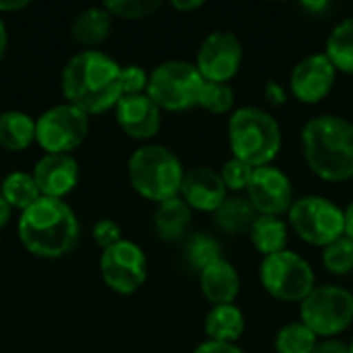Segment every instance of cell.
<instances>
[{
	"mask_svg": "<svg viewBox=\"0 0 353 353\" xmlns=\"http://www.w3.org/2000/svg\"><path fill=\"white\" fill-rule=\"evenodd\" d=\"M325 54L335 64L337 72L353 77V17L339 21L331 29L325 41Z\"/></svg>",
	"mask_w": 353,
	"mask_h": 353,
	"instance_id": "25",
	"label": "cell"
},
{
	"mask_svg": "<svg viewBox=\"0 0 353 353\" xmlns=\"http://www.w3.org/2000/svg\"><path fill=\"white\" fill-rule=\"evenodd\" d=\"M118 126L137 141L153 139L161 128V110L147 95H122L114 108Z\"/></svg>",
	"mask_w": 353,
	"mask_h": 353,
	"instance_id": "16",
	"label": "cell"
},
{
	"mask_svg": "<svg viewBox=\"0 0 353 353\" xmlns=\"http://www.w3.org/2000/svg\"><path fill=\"white\" fill-rule=\"evenodd\" d=\"M228 188L221 180V174L209 165H194L186 170L180 199L192 209L201 213H215L221 203L228 199Z\"/></svg>",
	"mask_w": 353,
	"mask_h": 353,
	"instance_id": "15",
	"label": "cell"
},
{
	"mask_svg": "<svg viewBox=\"0 0 353 353\" xmlns=\"http://www.w3.org/2000/svg\"><path fill=\"white\" fill-rule=\"evenodd\" d=\"M184 256H186L188 265L199 273L203 269H207L209 265H213L215 261L223 259L221 244L217 242V238L211 234H203V232L188 238L186 248H184Z\"/></svg>",
	"mask_w": 353,
	"mask_h": 353,
	"instance_id": "28",
	"label": "cell"
},
{
	"mask_svg": "<svg viewBox=\"0 0 353 353\" xmlns=\"http://www.w3.org/2000/svg\"><path fill=\"white\" fill-rule=\"evenodd\" d=\"M79 219L62 201L39 196L19 217V238L27 252L43 259L68 254L79 242Z\"/></svg>",
	"mask_w": 353,
	"mask_h": 353,
	"instance_id": "3",
	"label": "cell"
},
{
	"mask_svg": "<svg viewBox=\"0 0 353 353\" xmlns=\"http://www.w3.org/2000/svg\"><path fill=\"white\" fill-rule=\"evenodd\" d=\"M0 192L10 209H19L21 213L29 209L39 196V188L33 180V174L27 172H12L0 182Z\"/></svg>",
	"mask_w": 353,
	"mask_h": 353,
	"instance_id": "26",
	"label": "cell"
},
{
	"mask_svg": "<svg viewBox=\"0 0 353 353\" xmlns=\"http://www.w3.org/2000/svg\"><path fill=\"white\" fill-rule=\"evenodd\" d=\"M300 321L319 339H337L353 325V292L337 285H316L300 304Z\"/></svg>",
	"mask_w": 353,
	"mask_h": 353,
	"instance_id": "9",
	"label": "cell"
},
{
	"mask_svg": "<svg viewBox=\"0 0 353 353\" xmlns=\"http://www.w3.org/2000/svg\"><path fill=\"white\" fill-rule=\"evenodd\" d=\"M199 285L211 306H221L236 304L242 290V279L238 269L228 259H219L199 273Z\"/></svg>",
	"mask_w": 353,
	"mask_h": 353,
	"instance_id": "18",
	"label": "cell"
},
{
	"mask_svg": "<svg viewBox=\"0 0 353 353\" xmlns=\"http://www.w3.org/2000/svg\"><path fill=\"white\" fill-rule=\"evenodd\" d=\"M99 273L112 292L130 296L139 292L147 281V256L139 244L120 240L101 252Z\"/></svg>",
	"mask_w": 353,
	"mask_h": 353,
	"instance_id": "11",
	"label": "cell"
},
{
	"mask_svg": "<svg viewBox=\"0 0 353 353\" xmlns=\"http://www.w3.org/2000/svg\"><path fill=\"white\" fill-rule=\"evenodd\" d=\"M246 199L259 215L283 217L296 201L294 184L290 176L277 165L256 168L246 188Z\"/></svg>",
	"mask_w": 353,
	"mask_h": 353,
	"instance_id": "13",
	"label": "cell"
},
{
	"mask_svg": "<svg viewBox=\"0 0 353 353\" xmlns=\"http://www.w3.org/2000/svg\"><path fill=\"white\" fill-rule=\"evenodd\" d=\"M288 89L281 85V83H277V81H269L267 85H265V99L271 103V105H277V108H281V105H285L288 103Z\"/></svg>",
	"mask_w": 353,
	"mask_h": 353,
	"instance_id": "35",
	"label": "cell"
},
{
	"mask_svg": "<svg viewBox=\"0 0 353 353\" xmlns=\"http://www.w3.org/2000/svg\"><path fill=\"white\" fill-rule=\"evenodd\" d=\"M350 350H352V353H353V339H352V343H350Z\"/></svg>",
	"mask_w": 353,
	"mask_h": 353,
	"instance_id": "44",
	"label": "cell"
},
{
	"mask_svg": "<svg viewBox=\"0 0 353 353\" xmlns=\"http://www.w3.org/2000/svg\"><path fill=\"white\" fill-rule=\"evenodd\" d=\"M228 141L232 157L256 168L273 165L277 159L283 134L277 118L256 105H242L230 114Z\"/></svg>",
	"mask_w": 353,
	"mask_h": 353,
	"instance_id": "4",
	"label": "cell"
},
{
	"mask_svg": "<svg viewBox=\"0 0 353 353\" xmlns=\"http://www.w3.org/2000/svg\"><path fill=\"white\" fill-rule=\"evenodd\" d=\"M29 6V0H0V12H17Z\"/></svg>",
	"mask_w": 353,
	"mask_h": 353,
	"instance_id": "39",
	"label": "cell"
},
{
	"mask_svg": "<svg viewBox=\"0 0 353 353\" xmlns=\"http://www.w3.org/2000/svg\"><path fill=\"white\" fill-rule=\"evenodd\" d=\"M242 41L232 31H211L199 46L194 66L209 83H230L242 66Z\"/></svg>",
	"mask_w": 353,
	"mask_h": 353,
	"instance_id": "12",
	"label": "cell"
},
{
	"mask_svg": "<svg viewBox=\"0 0 353 353\" xmlns=\"http://www.w3.org/2000/svg\"><path fill=\"white\" fill-rule=\"evenodd\" d=\"M323 267L337 277L350 275L353 271V240L347 236L335 240L327 248H323Z\"/></svg>",
	"mask_w": 353,
	"mask_h": 353,
	"instance_id": "30",
	"label": "cell"
},
{
	"mask_svg": "<svg viewBox=\"0 0 353 353\" xmlns=\"http://www.w3.org/2000/svg\"><path fill=\"white\" fill-rule=\"evenodd\" d=\"M6 46H8V35H6V27H4V21L0 19V60L4 58Z\"/></svg>",
	"mask_w": 353,
	"mask_h": 353,
	"instance_id": "42",
	"label": "cell"
},
{
	"mask_svg": "<svg viewBox=\"0 0 353 353\" xmlns=\"http://www.w3.org/2000/svg\"><path fill=\"white\" fill-rule=\"evenodd\" d=\"M184 165L180 157L163 145H143L128 159V180L132 188L147 201L165 203L180 196Z\"/></svg>",
	"mask_w": 353,
	"mask_h": 353,
	"instance_id": "5",
	"label": "cell"
},
{
	"mask_svg": "<svg viewBox=\"0 0 353 353\" xmlns=\"http://www.w3.org/2000/svg\"><path fill=\"white\" fill-rule=\"evenodd\" d=\"M345 236L353 240V201L345 207Z\"/></svg>",
	"mask_w": 353,
	"mask_h": 353,
	"instance_id": "41",
	"label": "cell"
},
{
	"mask_svg": "<svg viewBox=\"0 0 353 353\" xmlns=\"http://www.w3.org/2000/svg\"><path fill=\"white\" fill-rule=\"evenodd\" d=\"M93 240L97 246H101L103 250L118 244L122 240V232L120 225L112 219H101L93 225Z\"/></svg>",
	"mask_w": 353,
	"mask_h": 353,
	"instance_id": "34",
	"label": "cell"
},
{
	"mask_svg": "<svg viewBox=\"0 0 353 353\" xmlns=\"http://www.w3.org/2000/svg\"><path fill=\"white\" fill-rule=\"evenodd\" d=\"M288 225L302 242L327 248L345 236V209L321 194L300 196L288 211Z\"/></svg>",
	"mask_w": 353,
	"mask_h": 353,
	"instance_id": "7",
	"label": "cell"
},
{
	"mask_svg": "<svg viewBox=\"0 0 353 353\" xmlns=\"http://www.w3.org/2000/svg\"><path fill=\"white\" fill-rule=\"evenodd\" d=\"M234 105H236V91H234V87L230 83H209V81H205L199 108L207 110L209 114L223 116V114H232Z\"/></svg>",
	"mask_w": 353,
	"mask_h": 353,
	"instance_id": "29",
	"label": "cell"
},
{
	"mask_svg": "<svg viewBox=\"0 0 353 353\" xmlns=\"http://www.w3.org/2000/svg\"><path fill=\"white\" fill-rule=\"evenodd\" d=\"M246 331V319L240 306L221 304L211 306L205 316V333L209 341L217 343H238Z\"/></svg>",
	"mask_w": 353,
	"mask_h": 353,
	"instance_id": "19",
	"label": "cell"
},
{
	"mask_svg": "<svg viewBox=\"0 0 353 353\" xmlns=\"http://www.w3.org/2000/svg\"><path fill=\"white\" fill-rule=\"evenodd\" d=\"M35 141V120L19 110L0 114V147L6 151H23Z\"/></svg>",
	"mask_w": 353,
	"mask_h": 353,
	"instance_id": "24",
	"label": "cell"
},
{
	"mask_svg": "<svg viewBox=\"0 0 353 353\" xmlns=\"http://www.w3.org/2000/svg\"><path fill=\"white\" fill-rule=\"evenodd\" d=\"M252 172L254 168L244 163L242 159H236V157H230L223 165H221V180L228 188V192H234V194H240V192H246L248 184H250V178H252Z\"/></svg>",
	"mask_w": 353,
	"mask_h": 353,
	"instance_id": "32",
	"label": "cell"
},
{
	"mask_svg": "<svg viewBox=\"0 0 353 353\" xmlns=\"http://www.w3.org/2000/svg\"><path fill=\"white\" fill-rule=\"evenodd\" d=\"M314 353H352V350L341 339H323L319 341Z\"/></svg>",
	"mask_w": 353,
	"mask_h": 353,
	"instance_id": "37",
	"label": "cell"
},
{
	"mask_svg": "<svg viewBox=\"0 0 353 353\" xmlns=\"http://www.w3.org/2000/svg\"><path fill=\"white\" fill-rule=\"evenodd\" d=\"M302 155L310 172L331 184L353 178V122L321 114L302 126Z\"/></svg>",
	"mask_w": 353,
	"mask_h": 353,
	"instance_id": "2",
	"label": "cell"
},
{
	"mask_svg": "<svg viewBox=\"0 0 353 353\" xmlns=\"http://www.w3.org/2000/svg\"><path fill=\"white\" fill-rule=\"evenodd\" d=\"M89 132V116L70 105L60 103L46 110L35 120V141L46 153L70 155Z\"/></svg>",
	"mask_w": 353,
	"mask_h": 353,
	"instance_id": "10",
	"label": "cell"
},
{
	"mask_svg": "<svg viewBox=\"0 0 353 353\" xmlns=\"http://www.w3.org/2000/svg\"><path fill=\"white\" fill-rule=\"evenodd\" d=\"M203 6H205L203 0H172V8H176L180 12H192V10H199Z\"/></svg>",
	"mask_w": 353,
	"mask_h": 353,
	"instance_id": "38",
	"label": "cell"
},
{
	"mask_svg": "<svg viewBox=\"0 0 353 353\" xmlns=\"http://www.w3.org/2000/svg\"><path fill=\"white\" fill-rule=\"evenodd\" d=\"M10 213H12V209H10V205L4 201V196H2V192H0V228H4V225L8 223Z\"/></svg>",
	"mask_w": 353,
	"mask_h": 353,
	"instance_id": "40",
	"label": "cell"
},
{
	"mask_svg": "<svg viewBox=\"0 0 353 353\" xmlns=\"http://www.w3.org/2000/svg\"><path fill=\"white\" fill-rule=\"evenodd\" d=\"M259 213L250 205V201L242 194H230L221 207L213 213L215 228L225 236H240L248 234L252 223L256 221Z\"/></svg>",
	"mask_w": 353,
	"mask_h": 353,
	"instance_id": "20",
	"label": "cell"
},
{
	"mask_svg": "<svg viewBox=\"0 0 353 353\" xmlns=\"http://www.w3.org/2000/svg\"><path fill=\"white\" fill-rule=\"evenodd\" d=\"M33 180L41 196L64 199L79 182V163L72 155L46 153L33 168Z\"/></svg>",
	"mask_w": 353,
	"mask_h": 353,
	"instance_id": "17",
	"label": "cell"
},
{
	"mask_svg": "<svg viewBox=\"0 0 353 353\" xmlns=\"http://www.w3.org/2000/svg\"><path fill=\"white\" fill-rule=\"evenodd\" d=\"M161 2L159 0H108L103 2V8L118 19L126 21H139L155 14L159 10Z\"/></svg>",
	"mask_w": 353,
	"mask_h": 353,
	"instance_id": "31",
	"label": "cell"
},
{
	"mask_svg": "<svg viewBox=\"0 0 353 353\" xmlns=\"http://www.w3.org/2000/svg\"><path fill=\"white\" fill-rule=\"evenodd\" d=\"M302 6L308 8V10H323V8H327L329 4H327V2H302Z\"/></svg>",
	"mask_w": 353,
	"mask_h": 353,
	"instance_id": "43",
	"label": "cell"
},
{
	"mask_svg": "<svg viewBox=\"0 0 353 353\" xmlns=\"http://www.w3.org/2000/svg\"><path fill=\"white\" fill-rule=\"evenodd\" d=\"M290 225L283 217H269V215H259L256 221L252 223L248 236L254 244V248L265 256L277 254L288 250V240H290Z\"/></svg>",
	"mask_w": 353,
	"mask_h": 353,
	"instance_id": "23",
	"label": "cell"
},
{
	"mask_svg": "<svg viewBox=\"0 0 353 353\" xmlns=\"http://www.w3.org/2000/svg\"><path fill=\"white\" fill-rule=\"evenodd\" d=\"M319 337L302 323H288L275 335V353H314Z\"/></svg>",
	"mask_w": 353,
	"mask_h": 353,
	"instance_id": "27",
	"label": "cell"
},
{
	"mask_svg": "<svg viewBox=\"0 0 353 353\" xmlns=\"http://www.w3.org/2000/svg\"><path fill=\"white\" fill-rule=\"evenodd\" d=\"M120 85H122V95H141V93H147L149 72L143 66H139V64L122 66Z\"/></svg>",
	"mask_w": 353,
	"mask_h": 353,
	"instance_id": "33",
	"label": "cell"
},
{
	"mask_svg": "<svg viewBox=\"0 0 353 353\" xmlns=\"http://www.w3.org/2000/svg\"><path fill=\"white\" fill-rule=\"evenodd\" d=\"M205 79L194 62L165 60L149 72L147 95L161 112H186L199 105Z\"/></svg>",
	"mask_w": 353,
	"mask_h": 353,
	"instance_id": "6",
	"label": "cell"
},
{
	"mask_svg": "<svg viewBox=\"0 0 353 353\" xmlns=\"http://www.w3.org/2000/svg\"><path fill=\"white\" fill-rule=\"evenodd\" d=\"M190 221H192V209L180 196L159 203L153 217L155 232L163 242H176L184 238Z\"/></svg>",
	"mask_w": 353,
	"mask_h": 353,
	"instance_id": "22",
	"label": "cell"
},
{
	"mask_svg": "<svg viewBox=\"0 0 353 353\" xmlns=\"http://www.w3.org/2000/svg\"><path fill=\"white\" fill-rule=\"evenodd\" d=\"M122 66L99 50L79 52L62 70V93L66 103L83 110L87 116L103 114L122 97Z\"/></svg>",
	"mask_w": 353,
	"mask_h": 353,
	"instance_id": "1",
	"label": "cell"
},
{
	"mask_svg": "<svg viewBox=\"0 0 353 353\" xmlns=\"http://www.w3.org/2000/svg\"><path fill=\"white\" fill-rule=\"evenodd\" d=\"M337 83V68L325 52L304 56L290 74V95L300 103H321Z\"/></svg>",
	"mask_w": 353,
	"mask_h": 353,
	"instance_id": "14",
	"label": "cell"
},
{
	"mask_svg": "<svg viewBox=\"0 0 353 353\" xmlns=\"http://www.w3.org/2000/svg\"><path fill=\"white\" fill-rule=\"evenodd\" d=\"M259 279L271 298L288 304H302L316 288L312 265L290 248L265 256L259 267Z\"/></svg>",
	"mask_w": 353,
	"mask_h": 353,
	"instance_id": "8",
	"label": "cell"
},
{
	"mask_svg": "<svg viewBox=\"0 0 353 353\" xmlns=\"http://www.w3.org/2000/svg\"><path fill=\"white\" fill-rule=\"evenodd\" d=\"M192 353H246L238 343H217V341H203L201 345L194 347Z\"/></svg>",
	"mask_w": 353,
	"mask_h": 353,
	"instance_id": "36",
	"label": "cell"
},
{
	"mask_svg": "<svg viewBox=\"0 0 353 353\" xmlns=\"http://www.w3.org/2000/svg\"><path fill=\"white\" fill-rule=\"evenodd\" d=\"M112 14L101 6H89L85 10H81L70 25V33L72 39L81 46L93 48L99 46L101 41H105L110 37L112 31Z\"/></svg>",
	"mask_w": 353,
	"mask_h": 353,
	"instance_id": "21",
	"label": "cell"
}]
</instances>
